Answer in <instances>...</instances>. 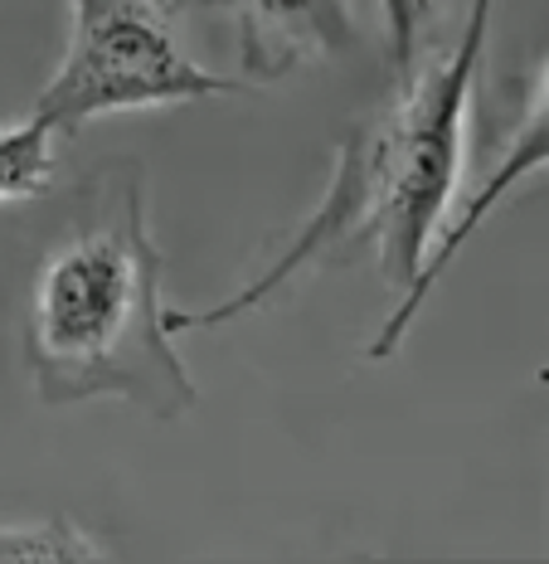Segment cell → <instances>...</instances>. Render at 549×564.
<instances>
[{
  "label": "cell",
  "mask_w": 549,
  "mask_h": 564,
  "mask_svg": "<svg viewBox=\"0 0 549 564\" xmlns=\"http://www.w3.org/2000/svg\"><path fill=\"white\" fill-rule=\"evenodd\" d=\"M30 370L44 404L127 399L175 423L200 404L161 297V249L146 229L142 175L112 171L84 225L50 253L30 307Z\"/></svg>",
  "instance_id": "7a4b0ae2"
},
{
  "label": "cell",
  "mask_w": 549,
  "mask_h": 564,
  "mask_svg": "<svg viewBox=\"0 0 549 564\" xmlns=\"http://www.w3.org/2000/svg\"><path fill=\"white\" fill-rule=\"evenodd\" d=\"M54 127L40 112L0 127V205L44 195L54 175Z\"/></svg>",
  "instance_id": "8992f818"
},
{
  "label": "cell",
  "mask_w": 549,
  "mask_h": 564,
  "mask_svg": "<svg viewBox=\"0 0 549 564\" xmlns=\"http://www.w3.org/2000/svg\"><path fill=\"white\" fill-rule=\"evenodd\" d=\"M0 560L6 564H78V560H108V550L92 545V535L78 531L74 521L54 516V521L0 525Z\"/></svg>",
  "instance_id": "ba28073f"
},
{
  "label": "cell",
  "mask_w": 549,
  "mask_h": 564,
  "mask_svg": "<svg viewBox=\"0 0 549 564\" xmlns=\"http://www.w3.org/2000/svg\"><path fill=\"white\" fill-rule=\"evenodd\" d=\"M496 0H472L452 54L438 68H424L408 88H394L384 112L350 127L336 151V171L321 205L301 219L297 239L263 268L249 288L215 307H171V332H209L267 307L307 268H341L365 249L380 258V278L394 292L418 282L428 249L448 229L466 166V117H472L476 74L486 58Z\"/></svg>",
  "instance_id": "6da1fadb"
},
{
  "label": "cell",
  "mask_w": 549,
  "mask_h": 564,
  "mask_svg": "<svg viewBox=\"0 0 549 564\" xmlns=\"http://www.w3.org/2000/svg\"><path fill=\"white\" fill-rule=\"evenodd\" d=\"M535 171H549V68H545V84H540V93H535L530 112H525V122L516 127V137L506 141V151H501V161H496L492 171H486V181L476 185L472 195H466V205L458 209V215L448 219V229L438 234V243L428 249L424 268H418V282L404 292L399 302H394L389 316L380 322L375 340L365 346L370 360H389L394 350L404 346L408 326L418 322V312H424L428 292H433L438 282H442V273L452 268V258L466 249V239H472V234L486 225V215H492L501 199H506V195L525 181V175H535Z\"/></svg>",
  "instance_id": "277c9868"
},
{
  "label": "cell",
  "mask_w": 549,
  "mask_h": 564,
  "mask_svg": "<svg viewBox=\"0 0 549 564\" xmlns=\"http://www.w3.org/2000/svg\"><path fill=\"white\" fill-rule=\"evenodd\" d=\"M384 6V50H389L394 88H408L424 74V58L438 44L448 0H380Z\"/></svg>",
  "instance_id": "52a82bcc"
},
{
  "label": "cell",
  "mask_w": 549,
  "mask_h": 564,
  "mask_svg": "<svg viewBox=\"0 0 549 564\" xmlns=\"http://www.w3.org/2000/svg\"><path fill=\"white\" fill-rule=\"evenodd\" d=\"M166 10H190V6H224V0H161Z\"/></svg>",
  "instance_id": "9c48e42d"
},
{
  "label": "cell",
  "mask_w": 549,
  "mask_h": 564,
  "mask_svg": "<svg viewBox=\"0 0 549 564\" xmlns=\"http://www.w3.org/2000/svg\"><path fill=\"white\" fill-rule=\"evenodd\" d=\"M239 20V68L259 84L336 58L355 40L350 0H224Z\"/></svg>",
  "instance_id": "5b68a950"
},
{
  "label": "cell",
  "mask_w": 549,
  "mask_h": 564,
  "mask_svg": "<svg viewBox=\"0 0 549 564\" xmlns=\"http://www.w3.org/2000/svg\"><path fill=\"white\" fill-rule=\"evenodd\" d=\"M74 25L50 88L34 112L54 132H78L112 112L171 108L243 93L239 78L215 74L180 44L161 0H68Z\"/></svg>",
  "instance_id": "3957f363"
}]
</instances>
